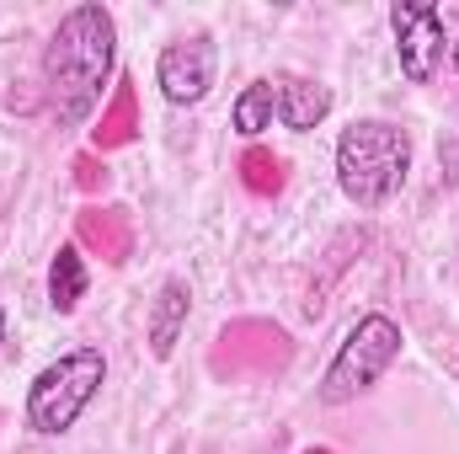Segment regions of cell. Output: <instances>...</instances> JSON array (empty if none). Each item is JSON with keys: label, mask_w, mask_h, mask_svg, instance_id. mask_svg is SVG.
Here are the masks:
<instances>
[{"label": "cell", "mask_w": 459, "mask_h": 454, "mask_svg": "<svg viewBox=\"0 0 459 454\" xmlns=\"http://www.w3.org/2000/svg\"><path fill=\"white\" fill-rule=\"evenodd\" d=\"M117 65V27L113 11L86 0V5H70L43 48V86H48V102L65 128H81L86 118L97 113L108 81H113Z\"/></svg>", "instance_id": "cell-1"}, {"label": "cell", "mask_w": 459, "mask_h": 454, "mask_svg": "<svg viewBox=\"0 0 459 454\" xmlns=\"http://www.w3.org/2000/svg\"><path fill=\"white\" fill-rule=\"evenodd\" d=\"M411 177V134L390 118H352L337 139V188L358 209H385Z\"/></svg>", "instance_id": "cell-2"}, {"label": "cell", "mask_w": 459, "mask_h": 454, "mask_svg": "<svg viewBox=\"0 0 459 454\" xmlns=\"http://www.w3.org/2000/svg\"><path fill=\"white\" fill-rule=\"evenodd\" d=\"M108 385V358L102 347H70L59 353L48 369H38V380L27 385V428L38 439H65L102 396Z\"/></svg>", "instance_id": "cell-3"}, {"label": "cell", "mask_w": 459, "mask_h": 454, "mask_svg": "<svg viewBox=\"0 0 459 454\" xmlns=\"http://www.w3.org/2000/svg\"><path fill=\"white\" fill-rule=\"evenodd\" d=\"M401 353H406V332L390 321V316H358L352 327H347V337L337 342V353H332V363H326V374H321V385H316V396L326 401V406H352L358 396H368L395 363H401Z\"/></svg>", "instance_id": "cell-4"}, {"label": "cell", "mask_w": 459, "mask_h": 454, "mask_svg": "<svg viewBox=\"0 0 459 454\" xmlns=\"http://www.w3.org/2000/svg\"><path fill=\"white\" fill-rule=\"evenodd\" d=\"M214 75H220V48H214L209 32L171 38L155 59V86L171 108H198L214 92Z\"/></svg>", "instance_id": "cell-5"}, {"label": "cell", "mask_w": 459, "mask_h": 454, "mask_svg": "<svg viewBox=\"0 0 459 454\" xmlns=\"http://www.w3.org/2000/svg\"><path fill=\"white\" fill-rule=\"evenodd\" d=\"M390 32H395V59L411 86H428L438 59H444V11L428 0H395L390 5Z\"/></svg>", "instance_id": "cell-6"}, {"label": "cell", "mask_w": 459, "mask_h": 454, "mask_svg": "<svg viewBox=\"0 0 459 454\" xmlns=\"http://www.w3.org/2000/svg\"><path fill=\"white\" fill-rule=\"evenodd\" d=\"M187 310H193V289L187 278H166L150 300V321H144V337H150V353L155 358H171L177 342H182V327H187Z\"/></svg>", "instance_id": "cell-7"}, {"label": "cell", "mask_w": 459, "mask_h": 454, "mask_svg": "<svg viewBox=\"0 0 459 454\" xmlns=\"http://www.w3.org/2000/svg\"><path fill=\"white\" fill-rule=\"evenodd\" d=\"M326 113H332V86L305 81V75H278V123L283 128L310 134L326 123Z\"/></svg>", "instance_id": "cell-8"}, {"label": "cell", "mask_w": 459, "mask_h": 454, "mask_svg": "<svg viewBox=\"0 0 459 454\" xmlns=\"http://www.w3.org/2000/svg\"><path fill=\"white\" fill-rule=\"evenodd\" d=\"M273 123H278V81L262 75V81L240 86V97L230 102V128H235L240 139H262Z\"/></svg>", "instance_id": "cell-9"}, {"label": "cell", "mask_w": 459, "mask_h": 454, "mask_svg": "<svg viewBox=\"0 0 459 454\" xmlns=\"http://www.w3.org/2000/svg\"><path fill=\"white\" fill-rule=\"evenodd\" d=\"M86 284H91L86 257H81L75 246H59V257L48 262V305H54L59 316H70V310L86 300Z\"/></svg>", "instance_id": "cell-10"}, {"label": "cell", "mask_w": 459, "mask_h": 454, "mask_svg": "<svg viewBox=\"0 0 459 454\" xmlns=\"http://www.w3.org/2000/svg\"><path fill=\"white\" fill-rule=\"evenodd\" d=\"M0 342H5V305H0Z\"/></svg>", "instance_id": "cell-11"}, {"label": "cell", "mask_w": 459, "mask_h": 454, "mask_svg": "<svg viewBox=\"0 0 459 454\" xmlns=\"http://www.w3.org/2000/svg\"><path fill=\"white\" fill-rule=\"evenodd\" d=\"M455 70H459V43H455Z\"/></svg>", "instance_id": "cell-12"}]
</instances>
